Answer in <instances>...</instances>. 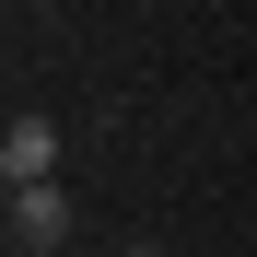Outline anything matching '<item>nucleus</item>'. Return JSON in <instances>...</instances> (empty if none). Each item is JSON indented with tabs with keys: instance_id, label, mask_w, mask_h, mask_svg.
I'll use <instances>...</instances> for the list:
<instances>
[{
	"instance_id": "nucleus-3",
	"label": "nucleus",
	"mask_w": 257,
	"mask_h": 257,
	"mask_svg": "<svg viewBox=\"0 0 257 257\" xmlns=\"http://www.w3.org/2000/svg\"><path fill=\"white\" fill-rule=\"evenodd\" d=\"M128 257H164V245H128Z\"/></svg>"
},
{
	"instance_id": "nucleus-2",
	"label": "nucleus",
	"mask_w": 257,
	"mask_h": 257,
	"mask_svg": "<svg viewBox=\"0 0 257 257\" xmlns=\"http://www.w3.org/2000/svg\"><path fill=\"white\" fill-rule=\"evenodd\" d=\"M35 176H59V117H12L0 128V187H35Z\"/></svg>"
},
{
	"instance_id": "nucleus-1",
	"label": "nucleus",
	"mask_w": 257,
	"mask_h": 257,
	"mask_svg": "<svg viewBox=\"0 0 257 257\" xmlns=\"http://www.w3.org/2000/svg\"><path fill=\"white\" fill-rule=\"evenodd\" d=\"M0 222H12V245H24V257H59L82 210H70V187H59V176H35V187H0Z\"/></svg>"
}]
</instances>
